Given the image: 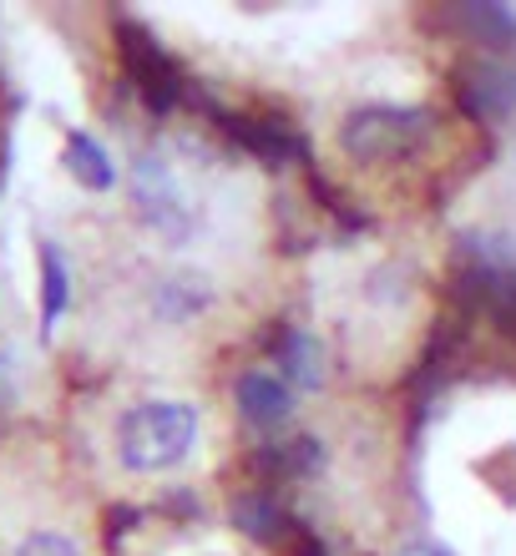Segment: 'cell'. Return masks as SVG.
<instances>
[{
    "instance_id": "cell-1",
    "label": "cell",
    "mask_w": 516,
    "mask_h": 556,
    "mask_svg": "<svg viewBox=\"0 0 516 556\" xmlns=\"http://www.w3.org/2000/svg\"><path fill=\"white\" fill-rule=\"evenodd\" d=\"M117 460L133 476H158V470L183 466L198 445V410L188 400H137L117 415Z\"/></svg>"
},
{
    "instance_id": "cell-2",
    "label": "cell",
    "mask_w": 516,
    "mask_h": 556,
    "mask_svg": "<svg viewBox=\"0 0 516 556\" xmlns=\"http://www.w3.org/2000/svg\"><path fill=\"white\" fill-rule=\"evenodd\" d=\"M430 137H436V117L426 106L375 102V106H354L340 122V147L354 162H405Z\"/></svg>"
},
{
    "instance_id": "cell-3",
    "label": "cell",
    "mask_w": 516,
    "mask_h": 556,
    "mask_svg": "<svg viewBox=\"0 0 516 556\" xmlns=\"http://www.w3.org/2000/svg\"><path fill=\"white\" fill-rule=\"evenodd\" d=\"M117 51H122V66H127V81L137 87V97L148 102V112H173L183 102V87H188V76L177 66L173 56L163 51V41L152 36L148 26H137V21H117Z\"/></svg>"
},
{
    "instance_id": "cell-4",
    "label": "cell",
    "mask_w": 516,
    "mask_h": 556,
    "mask_svg": "<svg viewBox=\"0 0 516 556\" xmlns=\"http://www.w3.org/2000/svg\"><path fill=\"white\" fill-rule=\"evenodd\" d=\"M451 91L471 122H506L516 112V66L506 56H491V51L461 56L451 72Z\"/></svg>"
},
{
    "instance_id": "cell-5",
    "label": "cell",
    "mask_w": 516,
    "mask_h": 556,
    "mask_svg": "<svg viewBox=\"0 0 516 556\" xmlns=\"http://www.w3.org/2000/svg\"><path fill=\"white\" fill-rule=\"evenodd\" d=\"M223 127H228V137H234L243 152H253V157L268 162V167L304 157V137H299V127L289 117H253V112H228V117H223Z\"/></svg>"
},
{
    "instance_id": "cell-6",
    "label": "cell",
    "mask_w": 516,
    "mask_h": 556,
    "mask_svg": "<svg viewBox=\"0 0 516 556\" xmlns=\"http://www.w3.org/2000/svg\"><path fill=\"white\" fill-rule=\"evenodd\" d=\"M319 466H325V451H319V440H310V435L268 440L264 451L253 455V476H259V485H264V491L304 481V476H314Z\"/></svg>"
},
{
    "instance_id": "cell-7",
    "label": "cell",
    "mask_w": 516,
    "mask_h": 556,
    "mask_svg": "<svg viewBox=\"0 0 516 556\" xmlns=\"http://www.w3.org/2000/svg\"><path fill=\"white\" fill-rule=\"evenodd\" d=\"M234 400H238V415H243L253 430H279V425L289 420V384H284L279 375H264V369L238 375Z\"/></svg>"
},
{
    "instance_id": "cell-8",
    "label": "cell",
    "mask_w": 516,
    "mask_h": 556,
    "mask_svg": "<svg viewBox=\"0 0 516 556\" xmlns=\"http://www.w3.org/2000/svg\"><path fill=\"white\" fill-rule=\"evenodd\" d=\"M441 21L456 26L466 41L487 46L491 56H502L506 46H516V11H506V5H456V11H445Z\"/></svg>"
},
{
    "instance_id": "cell-9",
    "label": "cell",
    "mask_w": 516,
    "mask_h": 556,
    "mask_svg": "<svg viewBox=\"0 0 516 556\" xmlns=\"http://www.w3.org/2000/svg\"><path fill=\"white\" fill-rule=\"evenodd\" d=\"M274 359H279V369H284V384L314 390V384L325 380V350H319V339L304 334V329H279V334H274Z\"/></svg>"
},
{
    "instance_id": "cell-10",
    "label": "cell",
    "mask_w": 516,
    "mask_h": 556,
    "mask_svg": "<svg viewBox=\"0 0 516 556\" xmlns=\"http://www.w3.org/2000/svg\"><path fill=\"white\" fill-rule=\"evenodd\" d=\"M234 521L249 531V536H259V542H284L289 527H294L279 506V491H264V485H253V491H243V496L234 501Z\"/></svg>"
},
{
    "instance_id": "cell-11",
    "label": "cell",
    "mask_w": 516,
    "mask_h": 556,
    "mask_svg": "<svg viewBox=\"0 0 516 556\" xmlns=\"http://www.w3.org/2000/svg\"><path fill=\"white\" fill-rule=\"evenodd\" d=\"M66 167H72V177L81 182V188H91V192H106L112 182H117V167L106 162V152L91 142L87 132H76L72 142H66Z\"/></svg>"
},
{
    "instance_id": "cell-12",
    "label": "cell",
    "mask_w": 516,
    "mask_h": 556,
    "mask_svg": "<svg viewBox=\"0 0 516 556\" xmlns=\"http://www.w3.org/2000/svg\"><path fill=\"white\" fill-rule=\"evenodd\" d=\"M15 556H87V552H81V542L66 536V531L36 527V531H26V536L15 542Z\"/></svg>"
},
{
    "instance_id": "cell-13",
    "label": "cell",
    "mask_w": 516,
    "mask_h": 556,
    "mask_svg": "<svg viewBox=\"0 0 516 556\" xmlns=\"http://www.w3.org/2000/svg\"><path fill=\"white\" fill-rule=\"evenodd\" d=\"M41 268H46V319L56 324L66 308V268H61L56 249H41Z\"/></svg>"
},
{
    "instance_id": "cell-14",
    "label": "cell",
    "mask_w": 516,
    "mask_h": 556,
    "mask_svg": "<svg viewBox=\"0 0 516 556\" xmlns=\"http://www.w3.org/2000/svg\"><path fill=\"white\" fill-rule=\"evenodd\" d=\"M284 546H289V556H329V546L319 542V531H310V527H289V536H284Z\"/></svg>"
},
{
    "instance_id": "cell-15",
    "label": "cell",
    "mask_w": 516,
    "mask_h": 556,
    "mask_svg": "<svg viewBox=\"0 0 516 556\" xmlns=\"http://www.w3.org/2000/svg\"><path fill=\"white\" fill-rule=\"evenodd\" d=\"M400 556H445V552H436V546H405Z\"/></svg>"
}]
</instances>
